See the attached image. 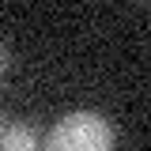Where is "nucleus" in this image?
Returning a JSON list of instances; mask_svg holds the SVG:
<instances>
[{
  "label": "nucleus",
  "mask_w": 151,
  "mask_h": 151,
  "mask_svg": "<svg viewBox=\"0 0 151 151\" xmlns=\"http://www.w3.org/2000/svg\"><path fill=\"white\" fill-rule=\"evenodd\" d=\"M0 151H38V132L27 121H0Z\"/></svg>",
  "instance_id": "2"
},
{
  "label": "nucleus",
  "mask_w": 151,
  "mask_h": 151,
  "mask_svg": "<svg viewBox=\"0 0 151 151\" xmlns=\"http://www.w3.org/2000/svg\"><path fill=\"white\" fill-rule=\"evenodd\" d=\"M45 151H113V129L102 113L76 110L49 129Z\"/></svg>",
  "instance_id": "1"
}]
</instances>
